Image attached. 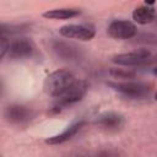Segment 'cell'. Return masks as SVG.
<instances>
[{
    "label": "cell",
    "mask_w": 157,
    "mask_h": 157,
    "mask_svg": "<svg viewBox=\"0 0 157 157\" xmlns=\"http://www.w3.org/2000/svg\"><path fill=\"white\" fill-rule=\"evenodd\" d=\"M86 121L85 120H80V121H76L74 124H71L70 126H67L63 132L55 135V136H52L49 139L45 140L47 144H50V145H58V144H63L70 139H72L83 126H85Z\"/></svg>",
    "instance_id": "11"
},
{
    "label": "cell",
    "mask_w": 157,
    "mask_h": 157,
    "mask_svg": "<svg viewBox=\"0 0 157 157\" xmlns=\"http://www.w3.org/2000/svg\"><path fill=\"white\" fill-rule=\"evenodd\" d=\"M53 50L56 53V55L64 60H77L81 55L80 48L74 45L72 43L63 42V40H53Z\"/></svg>",
    "instance_id": "10"
},
{
    "label": "cell",
    "mask_w": 157,
    "mask_h": 157,
    "mask_svg": "<svg viewBox=\"0 0 157 157\" xmlns=\"http://www.w3.org/2000/svg\"><path fill=\"white\" fill-rule=\"evenodd\" d=\"M94 157H120L114 150H101Z\"/></svg>",
    "instance_id": "16"
},
{
    "label": "cell",
    "mask_w": 157,
    "mask_h": 157,
    "mask_svg": "<svg viewBox=\"0 0 157 157\" xmlns=\"http://www.w3.org/2000/svg\"><path fill=\"white\" fill-rule=\"evenodd\" d=\"M113 63L121 65V66H150L157 63V58L153 56L147 50H139V52H131V53H124L118 54L113 56Z\"/></svg>",
    "instance_id": "2"
},
{
    "label": "cell",
    "mask_w": 157,
    "mask_h": 157,
    "mask_svg": "<svg viewBox=\"0 0 157 157\" xmlns=\"http://www.w3.org/2000/svg\"><path fill=\"white\" fill-rule=\"evenodd\" d=\"M153 74H155V75H157V65L153 67Z\"/></svg>",
    "instance_id": "17"
},
{
    "label": "cell",
    "mask_w": 157,
    "mask_h": 157,
    "mask_svg": "<svg viewBox=\"0 0 157 157\" xmlns=\"http://www.w3.org/2000/svg\"><path fill=\"white\" fill-rule=\"evenodd\" d=\"M1 47H0V58H4L6 55V53H9V48H10V42L7 40V38L5 36L1 34Z\"/></svg>",
    "instance_id": "15"
},
{
    "label": "cell",
    "mask_w": 157,
    "mask_h": 157,
    "mask_svg": "<svg viewBox=\"0 0 157 157\" xmlns=\"http://www.w3.org/2000/svg\"><path fill=\"white\" fill-rule=\"evenodd\" d=\"M98 128L105 131H118L124 125V117L115 112H105L96 119Z\"/></svg>",
    "instance_id": "9"
},
{
    "label": "cell",
    "mask_w": 157,
    "mask_h": 157,
    "mask_svg": "<svg viewBox=\"0 0 157 157\" xmlns=\"http://www.w3.org/2000/svg\"><path fill=\"white\" fill-rule=\"evenodd\" d=\"M108 33L115 39H129L136 34V26L126 20H114L108 26Z\"/></svg>",
    "instance_id": "6"
},
{
    "label": "cell",
    "mask_w": 157,
    "mask_h": 157,
    "mask_svg": "<svg viewBox=\"0 0 157 157\" xmlns=\"http://www.w3.org/2000/svg\"><path fill=\"white\" fill-rule=\"evenodd\" d=\"M155 98H156V99H157V92H156V94H155Z\"/></svg>",
    "instance_id": "18"
},
{
    "label": "cell",
    "mask_w": 157,
    "mask_h": 157,
    "mask_svg": "<svg viewBox=\"0 0 157 157\" xmlns=\"http://www.w3.org/2000/svg\"><path fill=\"white\" fill-rule=\"evenodd\" d=\"M5 118L12 124H25L33 118V112L26 105L11 104L5 109Z\"/></svg>",
    "instance_id": "8"
},
{
    "label": "cell",
    "mask_w": 157,
    "mask_h": 157,
    "mask_svg": "<svg viewBox=\"0 0 157 157\" xmlns=\"http://www.w3.org/2000/svg\"><path fill=\"white\" fill-rule=\"evenodd\" d=\"M155 9L147 5H142L139 6L134 10L132 12V18L135 22L140 23V25H147L150 22H152L155 20Z\"/></svg>",
    "instance_id": "12"
},
{
    "label": "cell",
    "mask_w": 157,
    "mask_h": 157,
    "mask_svg": "<svg viewBox=\"0 0 157 157\" xmlns=\"http://www.w3.org/2000/svg\"><path fill=\"white\" fill-rule=\"evenodd\" d=\"M80 15V10L78 9H54V10H49L47 12L43 13L44 17L50 18V20H67V18H72Z\"/></svg>",
    "instance_id": "13"
},
{
    "label": "cell",
    "mask_w": 157,
    "mask_h": 157,
    "mask_svg": "<svg viewBox=\"0 0 157 157\" xmlns=\"http://www.w3.org/2000/svg\"><path fill=\"white\" fill-rule=\"evenodd\" d=\"M109 74L114 78H128L129 80L136 76V72L131 69H110Z\"/></svg>",
    "instance_id": "14"
},
{
    "label": "cell",
    "mask_w": 157,
    "mask_h": 157,
    "mask_svg": "<svg viewBox=\"0 0 157 157\" xmlns=\"http://www.w3.org/2000/svg\"><path fill=\"white\" fill-rule=\"evenodd\" d=\"M34 44L28 38H17L10 42L9 55L11 59H23L28 58L34 52Z\"/></svg>",
    "instance_id": "7"
},
{
    "label": "cell",
    "mask_w": 157,
    "mask_h": 157,
    "mask_svg": "<svg viewBox=\"0 0 157 157\" xmlns=\"http://www.w3.org/2000/svg\"><path fill=\"white\" fill-rule=\"evenodd\" d=\"M59 33L65 38L90 40L94 37L96 32L91 25H65L59 29Z\"/></svg>",
    "instance_id": "5"
},
{
    "label": "cell",
    "mask_w": 157,
    "mask_h": 157,
    "mask_svg": "<svg viewBox=\"0 0 157 157\" xmlns=\"http://www.w3.org/2000/svg\"><path fill=\"white\" fill-rule=\"evenodd\" d=\"M88 90V83L83 80H76L67 90L64 94H61L58 98V105L64 107V105H70L72 103H76L78 101H81Z\"/></svg>",
    "instance_id": "4"
},
{
    "label": "cell",
    "mask_w": 157,
    "mask_h": 157,
    "mask_svg": "<svg viewBox=\"0 0 157 157\" xmlns=\"http://www.w3.org/2000/svg\"><path fill=\"white\" fill-rule=\"evenodd\" d=\"M74 75L67 70H56L44 81V91L52 97H60L75 82Z\"/></svg>",
    "instance_id": "1"
},
{
    "label": "cell",
    "mask_w": 157,
    "mask_h": 157,
    "mask_svg": "<svg viewBox=\"0 0 157 157\" xmlns=\"http://www.w3.org/2000/svg\"><path fill=\"white\" fill-rule=\"evenodd\" d=\"M110 87H113L115 91L120 92L121 94L129 97V98H144L148 96L151 92V86L145 82H134V81H126V82H109Z\"/></svg>",
    "instance_id": "3"
}]
</instances>
